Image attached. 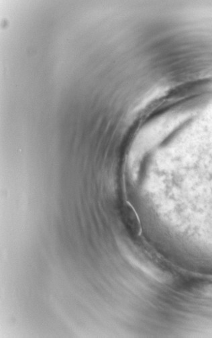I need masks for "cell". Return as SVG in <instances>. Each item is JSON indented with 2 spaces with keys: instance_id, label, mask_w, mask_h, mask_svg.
Instances as JSON below:
<instances>
[{
  "instance_id": "cell-1",
  "label": "cell",
  "mask_w": 212,
  "mask_h": 338,
  "mask_svg": "<svg viewBox=\"0 0 212 338\" xmlns=\"http://www.w3.org/2000/svg\"><path fill=\"white\" fill-rule=\"evenodd\" d=\"M203 293L206 296L212 297V284L204 287V290H203Z\"/></svg>"
}]
</instances>
